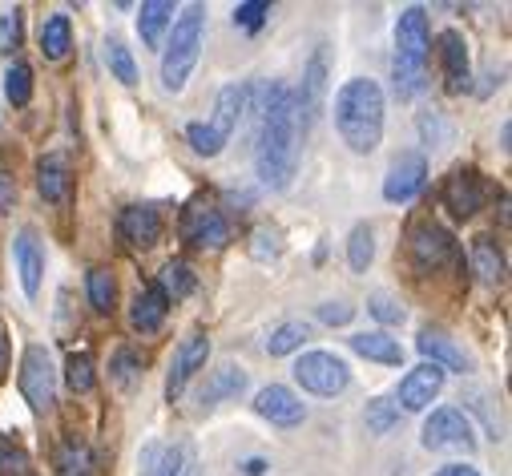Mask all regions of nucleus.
<instances>
[{
	"mask_svg": "<svg viewBox=\"0 0 512 476\" xmlns=\"http://www.w3.org/2000/svg\"><path fill=\"white\" fill-rule=\"evenodd\" d=\"M242 392H246V368L242 364H218L206 376V384L198 392V404L202 408H218L222 400H238Z\"/></svg>",
	"mask_w": 512,
	"mask_h": 476,
	"instance_id": "nucleus-20",
	"label": "nucleus"
},
{
	"mask_svg": "<svg viewBox=\"0 0 512 476\" xmlns=\"http://www.w3.org/2000/svg\"><path fill=\"white\" fill-rule=\"evenodd\" d=\"M267 17H271V5H267V0H246V5L234 9V25L246 29V33H259V29L267 25Z\"/></svg>",
	"mask_w": 512,
	"mask_h": 476,
	"instance_id": "nucleus-41",
	"label": "nucleus"
},
{
	"mask_svg": "<svg viewBox=\"0 0 512 476\" xmlns=\"http://www.w3.org/2000/svg\"><path fill=\"white\" fill-rule=\"evenodd\" d=\"M182 472V448H158L150 444L142 452V476H178Z\"/></svg>",
	"mask_w": 512,
	"mask_h": 476,
	"instance_id": "nucleus-31",
	"label": "nucleus"
},
{
	"mask_svg": "<svg viewBox=\"0 0 512 476\" xmlns=\"http://www.w3.org/2000/svg\"><path fill=\"white\" fill-rule=\"evenodd\" d=\"M121 238L138 251H150L158 247L162 238V214L154 206H125L121 210Z\"/></svg>",
	"mask_w": 512,
	"mask_h": 476,
	"instance_id": "nucleus-19",
	"label": "nucleus"
},
{
	"mask_svg": "<svg viewBox=\"0 0 512 476\" xmlns=\"http://www.w3.org/2000/svg\"><path fill=\"white\" fill-rule=\"evenodd\" d=\"M371 259H375V230L367 222H359L347 234V263H351V271H367Z\"/></svg>",
	"mask_w": 512,
	"mask_h": 476,
	"instance_id": "nucleus-30",
	"label": "nucleus"
},
{
	"mask_svg": "<svg viewBox=\"0 0 512 476\" xmlns=\"http://www.w3.org/2000/svg\"><path fill=\"white\" fill-rule=\"evenodd\" d=\"M416 347H420V355H424V364H436V368H444V372H472V355L444 331V327H424L420 331V339H416Z\"/></svg>",
	"mask_w": 512,
	"mask_h": 476,
	"instance_id": "nucleus-12",
	"label": "nucleus"
},
{
	"mask_svg": "<svg viewBox=\"0 0 512 476\" xmlns=\"http://www.w3.org/2000/svg\"><path fill=\"white\" fill-rule=\"evenodd\" d=\"M186 142H190V150H194V154H202V158H218V154H222V146H226V142H222L206 122H190V126H186Z\"/></svg>",
	"mask_w": 512,
	"mask_h": 476,
	"instance_id": "nucleus-38",
	"label": "nucleus"
},
{
	"mask_svg": "<svg viewBox=\"0 0 512 476\" xmlns=\"http://www.w3.org/2000/svg\"><path fill=\"white\" fill-rule=\"evenodd\" d=\"M166 311H170V299H166V295L158 291V283H154V287H146V291L134 295V303H130V323H134V331L154 335V331L166 323Z\"/></svg>",
	"mask_w": 512,
	"mask_h": 476,
	"instance_id": "nucleus-22",
	"label": "nucleus"
},
{
	"mask_svg": "<svg viewBox=\"0 0 512 476\" xmlns=\"http://www.w3.org/2000/svg\"><path fill=\"white\" fill-rule=\"evenodd\" d=\"M299 117L295 97L283 81L263 85L259 97V138H254V170L267 190H287L299 170Z\"/></svg>",
	"mask_w": 512,
	"mask_h": 476,
	"instance_id": "nucleus-1",
	"label": "nucleus"
},
{
	"mask_svg": "<svg viewBox=\"0 0 512 476\" xmlns=\"http://www.w3.org/2000/svg\"><path fill=\"white\" fill-rule=\"evenodd\" d=\"M206 360H210V335H206V331H190V335L178 343L174 364H170V376H166V400H170V404L186 392V384L194 380V372L206 368Z\"/></svg>",
	"mask_w": 512,
	"mask_h": 476,
	"instance_id": "nucleus-8",
	"label": "nucleus"
},
{
	"mask_svg": "<svg viewBox=\"0 0 512 476\" xmlns=\"http://www.w3.org/2000/svg\"><path fill=\"white\" fill-rule=\"evenodd\" d=\"M13 202H17V182H13L5 170H0V218L13 210Z\"/></svg>",
	"mask_w": 512,
	"mask_h": 476,
	"instance_id": "nucleus-46",
	"label": "nucleus"
},
{
	"mask_svg": "<svg viewBox=\"0 0 512 476\" xmlns=\"http://www.w3.org/2000/svg\"><path fill=\"white\" fill-rule=\"evenodd\" d=\"M242 472H246V476H263V472H267V460H246Z\"/></svg>",
	"mask_w": 512,
	"mask_h": 476,
	"instance_id": "nucleus-48",
	"label": "nucleus"
},
{
	"mask_svg": "<svg viewBox=\"0 0 512 476\" xmlns=\"http://www.w3.org/2000/svg\"><path fill=\"white\" fill-rule=\"evenodd\" d=\"M400 424V408L388 404V400H371L367 404V432L371 436H383V432H392Z\"/></svg>",
	"mask_w": 512,
	"mask_h": 476,
	"instance_id": "nucleus-39",
	"label": "nucleus"
},
{
	"mask_svg": "<svg viewBox=\"0 0 512 476\" xmlns=\"http://www.w3.org/2000/svg\"><path fill=\"white\" fill-rule=\"evenodd\" d=\"M408 243H412V259H416L420 271H440V267L452 263V255H456L452 234H448L444 226H436V222H420V226L412 230Z\"/></svg>",
	"mask_w": 512,
	"mask_h": 476,
	"instance_id": "nucleus-13",
	"label": "nucleus"
},
{
	"mask_svg": "<svg viewBox=\"0 0 512 476\" xmlns=\"http://www.w3.org/2000/svg\"><path fill=\"white\" fill-rule=\"evenodd\" d=\"M109 372H113V384H117V388L130 392V388L142 380V355H138L134 347H121V351H113V364H109Z\"/></svg>",
	"mask_w": 512,
	"mask_h": 476,
	"instance_id": "nucleus-33",
	"label": "nucleus"
},
{
	"mask_svg": "<svg viewBox=\"0 0 512 476\" xmlns=\"http://www.w3.org/2000/svg\"><path fill=\"white\" fill-rule=\"evenodd\" d=\"M97 368H93V355L89 351H73L69 360H65V384H69V392H77V396H85L89 388H93V376Z\"/></svg>",
	"mask_w": 512,
	"mask_h": 476,
	"instance_id": "nucleus-34",
	"label": "nucleus"
},
{
	"mask_svg": "<svg viewBox=\"0 0 512 476\" xmlns=\"http://www.w3.org/2000/svg\"><path fill=\"white\" fill-rule=\"evenodd\" d=\"M428 57H432V29H428V13L424 9H404L400 21H396V65H392V77H396V97L408 101L424 89V77H428Z\"/></svg>",
	"mask_w": 512,
	"mask_h": 476,
	"instance_id": "nucleus-3",
	"label": "nucleus"
},
{
	"mask_svg": "<svg viewBox=\"0 0 512 476\" xmlns=\"http://www.w3.org/2000/svg\"><path fill=\"white\" fill-rule=\"evenodd\" d=\"M444 380H448V372L444 368H436V364H420V368H412L404 380H400V388H396V408H404V412H424L440 392H444Z\"/></svg>",
	"mask_w": 512,
	"mask_h": 476,
	"instance_id": "nucleus-11",
	"label": "nucleus"
},
{
	"mask_svg": "<svg viewBox=\"0 0 512 476\" xmlns=\"http://www.w3.org/2000/svg\"><path fill=\"white\" fill-rule=\"evenodd\" d=\"M37 190L45 202H65L69 190H73V174H69V162L61 154H49L37 162Z\"/></svg>",
	"mask_w": 512,
	"mask_h": 476,
	"instance_id": "nucleus-24",
	"label": "nucleus"
},
{
	"mask_svg": "<svg viewBox=\"0 0 512 476\" xmlns=\"http://www.w3.org/2000/svg\"><path fill=\"white\" fill-rule=\"evenodd\" d=\"M69 49H73V21L65 13H49L41 21V53L49 61H65Z\"/></svg>",
	"mask_w": 512,
	"mask_h": 476,
	"instance_id": "nucleus-26",
	"label": "nucleus"
},
{
	"mask_svg": "<svg viewBox=\"0 0 512 476\" xmlns=\"http://www.w3.org/2000/svg\"><path fill=\"white\" fill-rule=\"evenodd\" d=\"M5 364H9V339H5V331H0V372H5Z\"/></svg>",
	"mask_w": 512,
	"mask_h": 476,
	"instance_id": "nucleus-49",
	"label": "nucleus"
},
{
	"mask_svg": "<svg viewBox=\"0 0 512 476\" xmlns=\"http://www.w3.org/2000/svg\"><path fill=\"white\" fill-rule=\"evenodd\" d=\"M194 287H198V279H194L190 263H182V259H170V263L162 267V275H158V291H162L166 299H186Z\"/></svg>",
	"mask_w": 512,
	"mask_h": 476,
	"instance_id": "nucleus-29",
	"label": "nucleus"
},
{
	"mask_svg": "<svg viewBox=\"0 0 512 476\" xmlns=\"http://www.w3.org/2000/svg\"><path fill=\"white\" fill-rule=\"evenodd\" d=\"M101 57H105L109 73H113L121 85H138V61H134V53H130V49H125V41L109 37V41L101 45Z\"/></svg>",
	"mask_w": 512,
	"mask_h": 476,
	"instance_id": "nucleus-28",
	"label": "nucleus"
},
{
	"mask_svg": "<svg viewBox=\"0 0 512 476\" xmlns=\"http://www.w3.org/2000/svg\"><path fill=\"white\" fill-rule=\"evenodd\" d=\"M323 93H327V57H323V49L307 61V69H303V85L299 89H291V97H295V117H299V134H307L311 126H315V117H319V109H323Z\"/></svg>",
	"mask_w": 512,
	"mask_h": 476,
	"instance_id": "nucleus-10",
	"label": "nucleus"
},
{
	"mask_svg": "<svg viewBox=\"0 0 512 476\" xmlns=\"http://www.w3.org/2000/svg\"><path fill=\"white\" fill-rule=\"evenodd\" d=\"M170 25H174V5H170V0H146V5L138 9V33H142L146 49H158L162 33Z\"/></svg>",
	"mask_w": 512,
	"mask_h": 476,
	"instance_id": "nucleus-25",
	"label": "nucleus"
},
{
	"mask_svg": "<svg viewBox=\"0 0 512 476\" xmlns=\"http://www.w3.org/2000/svg\"><path fill=\"white\" fill-rule=\"evenodd\" d=\"M347 347L355 351V355H363V360H371V364H400L404 360V347L388 335V331H355L351 339H347Z\"/></svg>",
	"mask_w": 512,
	"mask_h": 476,
	"instance_id": "nucleus-21",
	"label": "nucleus"
},
{
	"mask_svg": "<svg viewBox=\"0 0 512 476\" xmlns=\"http://www.w3.org/2000/svg\"><path fill=\"white\" fill-rule=\"evenodd\" d=\"M21 396L33 412H49L57 404V372H53V355L41 343L25 347L21 360Z\"/></svg>",
	"mask_w": 512,
	"mask_h": 476,
	"instance_id": "nucleus-6",
	"label": "nucleus"
},
{
	"mask_svg": "<svg viewBox=\"0 0 512 476\" xmlns=\"http://www.w3.org/2000/svg\"><path fill=\"white\" fill-rule=\"evenodd\" d=\"M5 97H9L13 105H29V101H33V69H29L25 61H13V65L5 69Z\"/></svg>",
	"mask_w": 512,
	"mask_h": 476,
	"instance_id": "nucleus-35",
	"label": "nucleus"
},
{
	"mask_svg": "<svg viewBox=\"0 0 512 476\" xmlns=\"http://www.w3.org/2000/svg\"><path fill=\"white\" fill-rule=\"evenodd\" d=\"M444 206H448L456 218H472V214L484 206V182H480V174L468 170V166L452 170L448 182H444Z\"/></svg>",
	"mask_w": 512,
	"mask_h": 476,
	"instance_id": "nucleus-16",
	"label": "nucleus"
},
{
	"mask_svg": "<svg viewBox=\"0 0 512 476\" xmlns=\"http://www.w3.org/2000/svg\"><path fill=\"white\" fill-rule=\"evenodd\" d=\"M436 476H480L476 468H468V464H448V468H440Z\"/></svg>",
	"mask_w": 512,
	"mask_h": 476,
	"instance_id": "nucleus-47",
	"label": "nucleus"
},
{
	"mask_svg": "<svg viewBox=\"0 0 512 476\" xmlns=\"http://www.w3.org/2000/svg\"><path fill=\"white\" fill-rule=\"evenodd\" d=\"M424 178H428V162L424 154H400L383 178V198L388 202H412L420 190H424Z\"/></svg>",
	"mask_w": 512,
	"mask_h": 476,
	"instance_id": "nucleus-14",
	"label": "nucleus"
},
{
	"mask_svg": "<svg viewBox=\"0 0 512 476\" xmlns=\"http://www.w3.org/2000/svg\"><path fill=\"white\" fill-rule=\"evenodd\" d=\"M182 238H186L190 247H198V251H222L230 243V226H226V218L214 206L194 202L182 214Z\"/></svg>",
	"mask_w": 512,
	"mask_h": 476,
	"instance_id": "nucleus-9",
	"label": "nucleus"
},
{
	"mask_svg": "<svg viewBox=\"0 0 512 476\" xmlns=\"http://www.w3.org/2000/svg\"><path fill=\"white\" fill-rule=\"evenodd\" d=\"M367 311H371L379 323H404V319H408V311H404V307H400L392 295H383V291L367 299Z\"/></svg>",
	"mask_w": 512,
	"mask_h": 476,
	"instance_id": "nucleus-42",
	"label": "nucleus"
},
{
	"mask_svg": "<svg viewBox=\"0 0 512 476\" xmlns=\"http://www.w3.org/2000/svg\"><path fill=\"white\" fill-rule=\"evenodd\" d=\"M89 303H93V311H101V315H109L113 311V303H117V279L109 275V271H89Z\"/></svg>",
	"mask_w": 512,
	"mask_h": 476,
	"instance_id": "nucleus-36",
	"label": "nucleus"
},
{
	"mask_svg": "<svg viewBox=\"0 0 512 476\" xmlns=\"http://www.w3.org/2000/svg\"><path fill=\"white\" fill-rule=\"evenodd\" d=\"M472 271L484 287H500L504 283V255L496 251L492 238H476L472 243Z\"/></svg>",
	"mask_w": 512,
	"mask_h": 476,
	"instance_id": "nucleus-27",
	"label": "nucleus"
},
{
	"mask_svg": "<svg viewBox=\"0 0 512 476\" xmlns=\"http://www.w3.org/2000/svg\"><path fill=\"white\" fill-rule=\"evenodd\" d=\"M29 468V456L21 448H9L5 440H0V472H25Z\"/></svg>",
	"mask_w": 512,
	"mask_h": 476,
	"instance_id": "nucleus-44",
	"label": "nucleus"
},
{
	"mask_svg": "<svg viewBox=\"0 0 512 476\" xmlns=\"http://www.w3.org/2000/svg\"><path fill=\"white\" fill-rule=\"evenodd\" d=\"M307 339H311V327H307V323H299V319H291V323H283V327H275V331H271L267 351H271V355H291V351H299Z\"/></svg>",
	"mask_w": 512,
	"mask_h": 476,
	"instance_id": "nucleus-32",
	"label": "nucleus"
},
{
	"mask_svg": "<svg viewBox=\"0 0 512 476\" xmlns=\"http://www.w3.org/2000/svg\"><path fill=\"white\" fill-rule=\"evenodd\" d=\"M335 130L351 154H375L383 142V89L371 77H351L335 93Z\"/></svg>",
	"mask_w": 512,
	"mask_h": 476,
	"instance_id": "nucleus-2",
	"label": "nucleus"
},
{
	"mask_svg": "<svg viewBox=\"0 0 512 476\" xmlns=\"http://www.w3.org/2000/svg\"><path fill=\"white\" fill-rule=\"evenodd\" d=\"M21 37H25V13L21 9L0 13V53H17Z\"/></svg>",
	"mask_w": 512,
	"mask_h": 476,
	"instance_id": "nucleus-40",
	"label": "nucleus"
},
{
	"mask_svg": "<svg viewBox=\"0 0 512 476\" xmlns=\"http://www.w3.org/2000/svg\"><path fill=\"white\" fill-rule=\"evenodd\" d=\"M351 315H355V307H347V303H323V307H319V319L331 323V327H343Z\"/></svg>",
	"mask_w": 512,
	"mask_h": 476,
	"instance_id": "nucleus-45",
	"label": "nucleus"
},
{
	"mask_svg": "<svg viewBox=\"0 0 512 476\" xmlns=\"http://www.w3.org/2000/svg\"><path fill=\"white\" fill-rule=\"evenodd\" d=\"M57 468H61V476H85V472H89V448H85L77 436H69V440L61 444Z\"/></svg>",
	"mask_w": 512,
	"mask_h": 476,
	"instance_id": "nucleus-37",
	"label": "nucleus"
},
{
	"mask_svg": "<svg viewBox=\"0 0 512 476\" xmlns=\"http://www.w3.org/2000/svg\"><path fill=\"white\" fill-rule=\"evenodd\" d=\"M283 247H279V230H271V226H263V230H254V259H275Z\"/></svg>",
	"mask_w": 512,
	"mask_h": 476,
	"instance_id": "nucleus-43",
	"label": "nucleus"
},
{
	"mask_svg": "<svg viewBox=\"0 0 512 476\" xmlns=\"http://www.w3.org/2000/svg\"><path fill=\"white\" fill-rule=\"evenodd\" d=\"M295 380L311 396H339L351 384V368H347V360H339L335 351H307L295 364Z\"/></svg>",
	"mask_w": 512,
	"mask_h": 476,
	"instance_id": "nucleus-7",
	"label": "nucleus"
},
{
	"mask_svg": "<svg viewBox=\"0 0 512 476\" xmlns=\"http://www.w3.org/2000/svg\"><path fill=\"white\" fill-rule=\"evenodd\" d=\"M424 448L428 452H456V456L464 452V456H472L476 452V428L460 408H436L424 420Z\"/></svg>",
	"mask_w": 512,
	"mask_h": 476,
	"instance_id": "nucleus-5",
	"label": "nucleus"
},
{
	"mask_svg": "<svg viewBox=\"0 0 512 476\" xmlns=\"http://www.w3.org/2000/svg\"><path fill=\"white\" fill-rule=\"evenodd\" d=\"M254 412H259L263 420H271V424H279V428H295V424L307 420L303 400L283 384H267L259 396H254Z\"/></svg>",
	"mask_w": 512,
	"mask_h": 476,
	"instance_id": "nucleus-15",
	"label": "nucleus"
},
{
	"mask_svg": "<svg viewBox=\"0 0 512 476\" xmlns=\"http://www.w3.org/2000/svg\"><path fill=\"white\" fill-rule=\"evenodd\" d=\"M242 109H246V85H222V89H218V101H214V117H210L206 126H210L222 142H230Z\"/></svg>",
	"mask_w": 512,
	"mask_h": 476,
	"instance_id": "nucleus-23",
	"label": "nucleus"
},
{
	"mask_svg": "<svg viewBox=\"0 0 512 476\" xmlns=\"http://www.w3.org/2000/svg\"><path fill=\"white\" fill-rule=\"evenodd\" d=\"M440 65H444V85L448 93H464L472 81V65H468V41L456 29L440 33Z\"/></svg>",
	"mask_w": 512,
	"mask_h": 476,
	"instance_id": "nucleus-18",
	"label": "nucleus"
},
{
	"mask_svg": "<svg viewBox=\"0 0 512 476\" xmlns=\"http://www.w3.org/2000/svg\"><path fill=\"white\" fill-rule=\"evenodd\" d=\"M13 251H17L21 287H25V295H29V299H37V295H41V275H45V247H41V238H37V230H33V226H25V230L17 234Z\"/></svg>",
	"mask_w": 512,
	"mask_h": 476,
	"instance_id": "nucleus-17",
	"label": "nucleus"
},
{
	"mask_svg": "<svg viewBox=\"0 0 512 476\" xmlns=\"http://www.w3.org/2000/svg\"><path fill=\"white\" fill-rule=\"evenodd\" d=\"M202 41H206V9L190 5V9H182V17H174L170 41H166V53H162V85L170 93L186 89L198 57H202Z\"/></svg>",
	"mask_w": 512,
	"mask_h": 476,
	"instance_id": "nucleus-4",
	"label": "nucleus"
},
{
	"mask_svg": "<svg viewBox=\"0 0 512 476\" xmlns=\"http://www.w3.org/2000/svg\"><path fill=\"white\" fill-rule=\"evenodd\" d=\"M85 476H89V472H85Z\"/></svg>",
	"mask_w": 512,
	"mask_h": 476,
	"instance_id": "nucleus-50",
	"label": "nucleus"
}]
</instances>
